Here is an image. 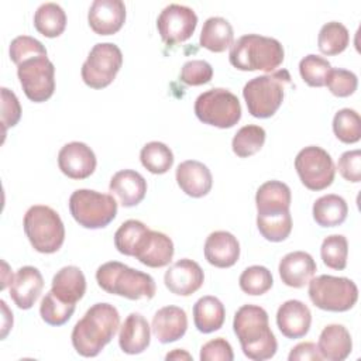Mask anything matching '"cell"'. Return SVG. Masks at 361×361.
I'll list each match as a JSON object with an SVG mask.
<instances>
[{"mask_svg": "<svg viewBox=\"0 0 361 361\" xmlns=\"http://www.w3.org/2000/svg\"><path fill=\"white\" fill-rule=\"evenodd\" d=\"M120 326L118 310L110 303H94L75 324L71 338L82 357H96L116 336Z\"/></svg>", "mask_w": 361, "mask_h": 361, "instance_id": "6da1fadb", "label": "cell"}, {"mask_svg": "<svg viewBox=\"0 0 361 361\" xmlns=\"http://www.w3.org/2000/svg\"><path fill=\"white\" fill-rule=\"evenodd\" d=\"M233 330L247 358L264 361L275 355L278 343L269 327L268 313L264 307L243 305L234 314Z\"/></svg>", "mask_w": 361, "mask_h": 361, "instance_id": "7a4b0ae2", "label": "cell"}, {"mask_svg": "<svg viewBox=\"0 0 361 361\" xmlns=\"http://www.w3.org/2000/svg\"><path fill=\"white\" fill-rule=\"evenodd\" d=\"M282 44L272 37L245 34L230 47L228 61L238 71L274 72L283 62Z\"/></svg>", "mask_w": 361, "mask_h": 361, "instance_id": "3957f363", "label": "cell"}, {"mask_svg": "<svg viewBox=\"0 0 361 361\" xmlns=\"http://www.w3.org/2000/svg\"><path fill=\"white\" fill-rule=\"evenodd\" d=\"M96 281L104 292L130 300L152 299L157 292L155 281L149 274L118 261H109L100 265L96 271Z\"/></svg>", "mask_w": 361, "mask_h": 361, "instance_id": "277c9868", "label": "cell"}, {"mask_svg": "<svg viewBox=\"0 0 361 361\" xmlns=\"http://www.w3.org/2000/svg\"><path fill=\"white\" fill-rule=\"evenodd\" d=\"M292 78L286 69L250 79L243 89L248 113L257 118L272 117L281 107L285 90L290 86Z\"/></svg>", "mask_w": 361, "mask_h": 361, "instance_id": "5b68a950", "label": "cell"}, {"mask_svg": "<svg viewBox=\"0 0 361 361\" xmlns=\"http://www.w3.org/2000/svg\"><path fill=\"white\" fill-rule=\"evenodd\" d=\"M23 226L30 244L41 254L56 252L65 241V226L49 206H31L24 214Z\"/></svg>", "mask_w": 361, "mask_h": 361, "instance_id": "8992f818", "label": "cell"}, {"mask_svg": "<svg viewBox=\"0 0 361 361\" xmlns=\"http://www.w3.org/2000/svg\"><path fill=\"white\" fill-rule=\"evenodd\" d=\"M69 212L75 221L90 230L109 226L117 214L113 195L90 189H76L69 197Z\"/></svg>", "mask_w": 361, "mask_h": 361, "instance_id": "52a82bcc", "label": "cell"}, {"mask_svg": "<svg viewBox=\"0 0 361 361\" xmlns=\"http://www.w3.org/2000/svg\"><path fill=\"white\" fill-rule=\"evenodd\" d=\"M312 303L327 312H347L358 300V288L350 278L319 275L309 281Z\"/></svg>", "mask_w": 361, "mask_h": 361, "instance_id": "ba28073f", "label": "cell"}, {"mask_svg": "<svg viewBox=\"0 0 361 361\" xmlns=\"http://www.w3.org/2000/svg\"><path fill=\"white\" fill-rule=\"evenodd\" d=\"M195 114L207 126L231 128L241 118V104L238 97L230 90L213 87L196 97Z\"/></svg>", "mask_w": 361, "mask_h": 361, "instance_id": "9c48e42d", "label": "cell"}, {"mask_svg": "<svg viewBox=\"0 0 361 361\" xmlns=\"http://www.w3.org/2000/svg\"><path fill=\"white\" fill-rule=\"evenodd\" d=\"M123 65L121 49L113 42H97L82 65V79L92 89L107 87Z\"/></svg>", "mask_w": 361, "mask_h": 361, "instance_id": "30bf717a", "label": "cell"}, {"mask_svg": "<svg viewBox=\"0 0 361 361\" xmlns=\"http://www.w3.org/2000/svg\"><path fill=\"white\" fill-rule=\"evenodd\" d=\"M295 169L300 182L310 190L329 188L336 175V168L330 154L317 145L302 148L295 158Z\"/></svg>", "mask_w": 361, "mask_h": 361, "instance_id": "8fae6325", "label": "cell"}, {"mask_svg": "<svg viewBox=\"0 0 361 361\" xmlns=\"http://www.w3.org/2000/svg\"><path fill=\"white\" fill-rule=\"evenodd\" d=\"M17 76L24 94L34 103L48 100L55 90V66L47 55H39L21 62Z\"/></svg>", "mask_w": 361, "mask_h": 361, "instance_id": "7c38bea8", "label": "cell"}, {"mask_svg": "<svg viewBox=\"0 0 361 361\" xmlns=\"http://www.w3.org/2000/svg\"><path fill=\"white\" fill-rule=\"evenodd\" d=\"M197 25V16L193 8L182 4H168L157 18V28L162 41L168 45L189 39Z\"/></svg>", "mask_w": 361, "mask_h": 361, "instance_id": "4fadbf2b", "label": "cell"}, {"mask_svg": "<svg viewBox=\"0 0 361 361\" xmlns=\"http://www.w3.org/2000/svg\"><path fill=\"white\" fill-rule=\"evenodd\" d=\"M97 165L93 149L80 141L65 144L58 154V166L63 175L71 179L89 178Z\"/></svg>", "mask_w": 361, "mask_h": 361, "instance_id": "5bb4252c", "label": "cell"}, {"mask_svg": "<svg viewBox=\"0 0 361 361\" xmlns=\"http://www.w3.org/2000/svg\"><path fill=\"white\" fill-rule=\"evenodd\" d=\"M164 282L169 292L178 296H190L203 285L204 274L196 261L182 258L166 269Z\"/></svg>", "mask_w": 361, "mask_h": 361, "instance_id": "9a60e30c", "label": "cell"}, {"mask_svg": "<svg viewBox=\"0 0 361 361\" xmlns=\"http://www.w3.org/2000/svg\"><path fill=\"white\" fill-rule=\"evenodd\" d=\"M173 252V243L166 234L148 228L141 237L134 257L149 268H162L172 261Z\"/></svg>", "mask_w": 361, "mask_h": 361, "instance_id": "2e32d148", "label": "cell"}, {"mask_svg": "<svg viewBox=\"0 0 361 361\" xmlns=\"http://www.w3.org/2000/svg\"><path fill=\"white\" fill-rule=\"evenodd\" d=\"M87 21L97 35L116 34L126 21V6L121 0H94L90 4Z\"/></svg>", "mask_w": 361, "mask_h": 361, "instance_id": "e0dca14e", "label": "cell"}, {"mask_svg": "<svg viewBox=\"0 0 361 361\" xmlns=\"http://www.w3.org/2000/svg\"><path fill=\"white\" fill-rule=\"evenodd\" d=\"M292 202L290 189L281 180H267L255 193L257 217H275L289 213Z\"/></svg>", "mask_w": 361, "mask_h": 361, "instance_id": "ac0fdd59", "label": "cell"}, {"mask_svg": "<svg viewBox=\"0 0 361 361\" xmlns=\"http://www.w3.org/2000/svg\"><path fill=\"white\" fill-rule=\"evenodd\" d=\"M312 324L310 309L298 299L283 302L276 312V326L279 331L290 340L302 338Z\"/></svg>", "mask_w": 361, "mask_h": 361, "instance_id": "d6986e66", "label": "cell"}, {"mask_svg": "<svg viewBox=\"0 0 361 361\" xmlns=\"http://www.w3.org/2000/svg\"><path fill=\"white\" fill-rule=\"evenodd\" d=\"M44 288V278L38 268L25 265L21 267L10 285V298L18 309L27 310L34 306Z\"/></svg>", "mask_w": 361, "mask_h": 361, "instance_id": "ffe728a7", "label": "cell"}, {"mask_svg": "<svg viewBox=\"0 0 361 361\" xmlns=\"http://www.w3.org/2000/svg\"><path fill=\"white\" fill-rule=\"evenodd\" d=\"M176 183L190 197L206 196L213 186V176L210 169L200 161L188 159L176 168Z\"/></svg>", "mask_w": 361, "mask_h": 361, "instance_id": "44dd1931", "label": "cell"}, {"mask_svg": "<svg viewBox=\"0 0 361 361\" xmlns=\"http://www.w3.org/2000/svg\"><path fill=\"white\" fill-rule=\"evenodd\" d=\"M152 333L162 344L173 343L182 338L188 330L186 312L179 306H164L152 317Z\"/></svg>", "mask_w": 361, "mask_h": 361, "instance_id": "7402d4cb", "label": "cell"}, {"mask_svg": "<svg viewBox=\"0 0 361 361\" xmlns=\"http://www.w3.org/2000/svg\"><path fill=\"white\" fill-rule=\"evenodd\" d=\"M204 258L217 268H230L240 258V243L231 233L219 230L207 235L204 241Z\"/></svg>", "mask_w": 361, "mask_h": 361, "instance_id": "603a6c76", "label": "cell"}, {"mask_svg": "<svg viewBox=\"0 0 361 361\" xmlns=\"http://www.w3.org/2000/svg\"><path fill=\"white\" fill-rule=\"evenodd\" d=\"M316 269L313 257L305 251L288 252L278 267L282 282L290 288H303L313 278Z\"/></svg>", "mask_w": 361, "mask_h": 361, "instance_id": "cb8c5ba5", "label": "cell"}, {"mask_svg": "<svg viewBox=\"0 0 361 361\" xmlns=\"http://www.w3.org/2000/svg\"><path fill=\"white\" fill-rule=\"evenodd\" d=\"M109 189L111 195L117 196L123 207H133L145 197L147 180L137 171L121 169L111 176Z\"/></svg>", "mask_w": 361, "mask_h": 361, "instance_id": "d4e9b609", "label": "cell"}, {"mask_svg": "<svg viewBox=\"0 0 361 361\" xmlns=\"http://www.w3.org/2000/svg\"><path fill=\"white\" fill-rule=\"evenodd\" d=\"M151 341V327L141 313H130L120 327L118 345L123 353L135 355L147 350Z\"/></svg>", "mask_w": 361, "mask_h": 361, "instance_id": "484cf974", "label": "cell"}, {"mask_svg": "<svg viewBox=\"0 0 361 361\" xmlns=\"http://www.w3.org/2000/svg\"><path fill=\"white\" fill-rule=\"evenodd\" d=\"M317 348L323 360L343 361L353 350L351 334L343 324H329L319 336Z\"/></svg>", "mask_w": 361, "mask_h": 361, "instance_id": "4316f807", "label": "cell"}, {"mask_svg": "<svg viewBox=\"0 0 361 361\" xmlns=\"http://www.w3.org/2000/svg\"><path fill=\"white\" fill-rule=\"evenodd\" d=\"M51 290L62 302L76 305L86 292V278L82 269L75 265L61 268L52 278Z\"/></svg>", "mask_w": 361, "mask_h": 361, "instance_id": "83f0119b", "label": "cell"}, {"mask_svg": "<svg viewBox=\"0 0 361 361\" xmlns=\"http://www.w3.org/2000/svg\"><path fill=\"white\" fill-rule=\"evenodd\" d=\"M226 319V309L221 300L216 296L206 295L196 300L193 305V323L196 329L209 334L223 327Z\"/></svg>", "mask_w": 361, "mask_h": 361, "instance_id": "f1b7e54d", "label": "cell"}, {"mask_svg": "<svg viewBox=\"0 0 361 361\" xmlns=\"http://www.w3.org/2000/svg\"><path fill=\"white\" fill-rule=\"evenodd\" d=\"M234 31L223 17H209L202 27L199 44L212 52H224L233 45Z\"/></svg>", "mask_w": 361, "mask_h": 361, "instance_id": "f546056e", "label": "cell"}, {"mask_svg": "<svg viewBox=\"0 0 361 361\" xmlns=\"http://www.w3.org/2000/svg\"><path fill=\"white\" fill-rule=\"evenodd\" d=\"M312 213L320 227H337L347 219L348 206L341 196L329 193L316 199Z\"/></svg>", "mask_w": 361, "mask_h": 361, "instance_id": "4dcf8cb0", "label": "cell"}, {"mask_svg": "<svg viewBox=\"0 0 361 361\" xmlns=\"http://www.w3.org/2000/svg\"><path fill=\"white\" fill-rule=\"evenodd\" d=\"M34 27L47 38L59 37L66 27V14L56 3H42L34 13Z\"/></svg>", "mask_w": 361, "mask_h": 361, "instance_id": "1f68e13d", "label": "cell"}, {"mask_svg": "<svg viewBox=\"0 0 361 361\" xmlns=\"http://www.w3.org/2000/svg\"><path fill=\"white\" fill-rule=\"evenodd\" d=\"M173 154L171 148L161 141L147 142L140 152V161L142 166L155 175L168 172L173 165Z\"/></svg>", "mask_w": 361, "mask_h": 361, "instance_id": "d6a6232c", "label": "cell"}, {"mask_svg": "<svg viewBox=\"0 0 361 361\" xmlns=\"http://www.w3.org/2000/svg\"><path fill=\"white\" fill-rule=\"evenodd\" d=\"M350 42V32L347 27L338 21L326 23L317 37V47L323 55H338Z\"/></svg>", "mask_w": 361, "mask_h": 361, "instance_id": "836d02e7", "label": "cell"}, {"mask_svg": "<svg viewBox=\"0 0 361 361\" xmlns=\"http://www.w3.org/2000/svg\"><path fill=\"white\" fill-rule=\"evenodd\" d=\"M265 130L261 126L248 124L241 127L233 137V152L240 158H248L257 154L265 142Z\"/></svg>", "mask_w": 361, "mask_h": 361, "instance_id": "e575fe53", "label": "cell"}, {"mask_svg": "<svg viewBox=\"0 0 361 361\" xmlns=\"http://www.w3.org/2000/svg\"><path fill=\"white\" fill-rule=\"evenodd\" d=\"M238 283L244 293L251 296H259L267 293L272 288L274 278L267 267L251 265L241 272Z\"/></svg>", "mask_w": 361, "mask_h": 361, "instance_id": "d590c367", "label": "cell"}, {"mask_svg": "<svg viewBox=\"0 0 361 361\" xmlns=\"http://www.w3.org/2000/svg\"><path fill=\"white\" fill-rule=\"evenodd\" d=\"M334 135L345 144H354L361 138V117L353 109H341L333 117Z\"/></svg>", "mask_w": 361, "mask_h": 361, "instance_id": "8d00e7d4", "label": "cell"}, {"mask_svg": "<svg viewBox=\"0 0 361 361\" xmlns=\"http://www.w3.org/2000/svg\"><path fill=\"white\" fill-rule=\"evenodd\" d=\"M320 255L323 264L331 269L341 271L347 267L348 241L341 234L327 235L320 247Z\"/></svg>", "mask_w": 361, "mask_h": 361, "instance_id": "74e56055", "label": "cell"}, {"mask_svg": "<svg viewBox=\"0 0 361 361\" xmlns=\"http://www.w3.org/2000/svg\"><path fill=\"white\" fill-rule=\"evenodd\" d=\"M148 227L140 221L130 219L124 221L114 233V245L120 254L134 257L135 248Z\"/></svg>", "mask_w": 361, "mask_h": 361, "instance_id": "f35d334b", "label": "cell"}, {"mask_svg": "<svg viewBox=\"0 0 361 361\" xmlns=\"http://www.w3.org/2000/svg\"><path fill=\"white\" fill-rule=\"evenodd\" d=\"M73 303L62 302L55 296L52 290H49L41 300L39 314L41 319L49 326H62L65 324L75 312Z\"/></svg>", "mask_w": 361, "mask_h": 361, "instance_id": "ab89813d", "label": "cell"}, {"mask_svg": "<svg viewBox=\"0 0 361 361\" xmlns=\"http://www.w3.org/2000/svg\"><path fill=\"white\" fill-rule=\"evenodd\" d=\"M330 69V62L326 58L314 54L306 55L299 62V73L302 79L312 87L324 86Z\"/></svg>", "mask_w": 361, "mask_h": 361, "instance_id": "60d3db41", "label": "cell"}, {"mask_svg": "<svg viewBox=\"0 0 361 361\" xmlns=\"http://www.w3.org/2000/svg\"><path fill=\"white\" fill-rule=\"evenodd\" d=\"M257 227L265 240L281 243L286 240L292 231L290 212L275 217H257Z\"/></svg>", "mask_w": 361, "mask_h": 361, "instance_id": "b9f144b4", "label": "cell"}, {"mask_svg": "<svg viewBox=\"0 0 361 361\" xmlns=\"http://www.w3.org/2000/svg\"><path fill=\"white\" fill-rule=\"evenodd\" d=\"M8 54L10 59L18 66L21 62L30 58L47 55V49L42 45V42L38 41L37 38L30 35H18L10 42Z\"/></svg>", "mask_w": 361, "mask_h": 361, "instance_id": "7bdbcfd3", "label": "cell"}, {"mask_svg": "<svg viewBox=\"0 0 361 361\" xmlns=\"http://www.w3.org/2000/svg\"><path fill=\"white\" fill-rule=\"evenodd\" d=\"M324 86H327L329 90L337 97H348L357 90L358 78L351 71L343 68H331Z\"/></svg>", "mask_w": 361, "mask_h": 361, "instance_id": "ee69618b", "label": "cell"}, {"mask_svg": "<svg viewBox=\"0 0 361 361\" xmlns=\"http://www.w3.org/2000/svg\"><path fill=\"white\" fill-rule=\"evenodd\" d=\"M213 78V68L207 61L192 59L183 63L179 79L188 86H200L209 83Z\"/></svg>", "mask_w": 361, "mask_h": 361, "instance_id": "f6af8a7d", "label": "cell"}, {"mask_svg": "<svg viewBox=\"0 0 361 361\" xmlns=\"http://www.w3.org/2000/svg\"><path fill=\"white\" fill-rule=\"evenodd\" d=\"M1 124L3 131L6 133L7 128L14 127L21 118V106L14 92L8 90L7 87H1Z\"/></svg>", "mask_w": 361, "mask_h": 361, "instance_id": "bcb514c9", "label": "cell"}, {"mask_svg": "<svg viewBox=\"0 0 361 361\" xmlns=\"http://www.w3.org/2000/svg\"><path fill=\"white\" fill-rule=\"evenodd\" d=\"M199 357L202 361H233L234 353L226 338L217 337L202 345Z\"/></svg>", "mask_w": 361, "mask_h": 361, "instance_id": "7dc6e473", "label": "cell"}, {"mask_svg": "<svg viewBox=\"0 0 361 361\" xmlns=\"http://www.w3.org/2000/svg\"><path fill=\"white\" fill-rule=\"evenodd\" d=\"M337 169L345 180L358 183L361 180V151L353 149L343 152L338 158Z\"/></svg>", "mask_w": 361, "mask_h": 361, "instance_id": "c3c4849f", "label": "cell"}, {"mask_svg": "<svg viewBox=\"0 0 361 361\" xmlns=\"http://www.w3.org/2000/svg\"><path fill=\"white\" fill-rule=\"evenodd\" d=\"M289 361H322L323 357L319 353V348L312 341H305V343H299L296 344L289 355H288Z\"/></svg>", "mask_w": 361, "mask_h": 361, "instance_id": "681fc988", "label": "cell"}, {"mask_svg": "<svg viewBox=\"0 0 361 361\" xmlns=\"http://www.w3.org/2000/svg\"><path fill=\"white\" fill-rule=\"evenodd\" d=\"M1 309H3V327H1V338H6L7 333L10 331L13 326V313L8 310L7 305L4 300H0Z\"/></svg>", "mask_w": 361, "mask_h": 361, "instance_id": "f907efd6", "label": "cell"}, {"mask_svg": "<svg viewBox=\"0 0 361 361\" xmlns=\"http://www.w3.org/2000/svg\"><path fill=\"white\" fill-rule=\"evenodd\" d=\"M165 360H192V355L182 348H176V350L168 353L165 355Z\"/></svg>", "mask_w": 361, "mask_h": 361, "instance_id": "816d5d0a", "label": "cell"}]
</instances>
